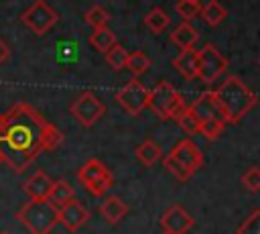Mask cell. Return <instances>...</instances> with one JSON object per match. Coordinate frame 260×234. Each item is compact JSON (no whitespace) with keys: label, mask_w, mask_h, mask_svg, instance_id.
<instances>
[{"label":"cell","mask_w":260,"mask_h":234,"mask_svg":"<svg viewBox=\"0 0 260 234\" xmlns=\"http://www.w3.org/2000/svg\"><path fill=\"white\" fill-rule=\"evenodd\" d=\"M89 45L100 51V53H106L110 47L116 45V35L108 28V26H102V28H93V33L89 35Z\"/></svg>","instance_id":"ffe728a7"},{"label":"cell","mask_w":260,"mask_h":234,"mask_svg":"<svg viewBox=\"0 0 260 234\" xmlns=\"http://www.w3.org/2000/svg\"><path fill=\"white\" fill-rule=\"evenodd\" d=\"M53 187V179L45 173V171H35L22 185L24 193L30 197V199H47L49 197V191Z\"/></svg>","instance_id":"4fadbf2b"},{"label":"cell","mask_w":260,"mask_h":234,"mask_svg":"<svg viewBox=\"0 0 260 234\" xmlns=\"http://www.w3.org/2000/svg\"><path fill=\"white\" fill-rule=\"evenodd\" d=\"M83 18H85V22H87L91 28H102V26L108 24V20H110V12H108L104 6L95 4V6H91V8L83 14Z\"/></svg>","instance_id":"d4e9b609"},{"label":"cell","mask_w":260,"mask_h":234,"mask_svg":"<svg viewBox=\"0 0 260 234\" xmlns=\"http://www.w3.org/2000/svg\"><path fill=\"white\" fill-rule=\"evenodd\" d=\"M148 108L162 120H177L187 104L183 100V96L169 83V81H158L148 96Z\"/></svg>","instance_id":"277c9868"},{"label":"cell","mask_w":260,"mask_h":234,"mask_svg":"<svg viewBox=\"0 0 260 234\" xmlns=\"http://www.w3.org/2000/svg\"><path fill=\"white\" fill-rule=\"evenodd\" d=\"M177 122H179V126H181L187 134H199V120L191 114L189 106H187V108H185V112L177 118Z\"/></svg>","instance_id":"f1b7e54d"},{"label":"cell","mask_w":260,"mask_h":234,"mask_svg":"<svg viewBox=\"0 0 260 234\" xmlns=\"http://www.w3.org/2000/svg\"><path fill=\"white\" fill-rule=\"evenodd\" d=\"M238 234H260V210H254L238 228Z\"/></svg>","instance_id":"f546056e"},{"label":"cell","mask_w":260,"mask_h":234,"mask_svg":"<svg viewBox=\"0 0 260 234\" xmlns=\"http://www.w3.org/2000/svg\"><path fill=\"white\" fill-rule=\"evenodd\" d=\"M75 197V193H73V187L65 181V179H59V181H53V187H51V191H49V201L59 210V208H63L69 199H73Z\"/></svg>","instance_id":"d6986e66"},{"label":"cell","mask_w":260,"mask_h":234,"mask_svg":"<svg viewBox=\"0 0 260 234\" xmlns=\"http://www.w3.org/2000/svg\"><path fill=\"white\" fill-rule=\"evenodd\" d=\"M16 220L30 234H51L59 224V210L49 199H28L16 212Z\"/></svg>","instance_id":"3957f363"},{"label":"cell","mask_w":260,"mask_h":234,"mask_svg":"<svg viewBox=\"0 0 260 234\" xmlns=\"http://www.w3.org/2000/svg\"><path fill=\"white\" fill-rule=\"evenodd\" d=\"M0 234H4V232H0Z\"/></svg>","instance_id":"8d00e7d4"},{"label":"cell","mask_w":260,"mask_h":234,"mask_svg":"<svg viewBox=\"0 0 260 234\" xmlns=\"http://www.w3.org/2000/svg\"><path fill=\"white\" fill-rule=\"evenodd\" d=\"M10 59V47L6 45V41L0 37V65H4Z\"/></svg>","instance_id":"d6a6232c"},{"label":"cell","mask_w":260,"mask_h":234,"mask_svg":"<svg viewBox=\"0 0 260 234\" xmlns=\"http://www.w3.org/2000/svg\"><path fill=\"white\" fill-rule=\"evenodd\" d=\"M225 69H228V59L217 51V47L207 43L203 49H199V57H197L199 79H203L205 83H213Z\"/></svg>","instance_id":"52a82bcc"},{"label":"cell","mask_w":260,"mask_h":234,"mask_svg":"<svg viewBox=\"0 0 260 234\" xmlns=\"http://www.w3.org/2000/svg\"><path fill=\"white\" fill-rule=\"evenodd\" d=\"M134 77L146 73L150 69V57L144 53V51H134V53H128V59H126V67Z\"/></svg>","instance_id":"44dd1931"},{"label":"cell","mask_w":260,"mask_h":234,"mask_svg":"<svg viewBox=\"0 0 260 234\" xmlns=\"http://www.w3.org/2000/svg\"><path fill=\"white\" fill-rule=\"evenodd\" d=\"M71 116L85 128H91L93 124H98L102 120V116L106 114V106L104 102L93 94V92H81L69 106Z\"/></svg>","instance_id":"8992f818"},{"label":"cell","mask_w":260,"mask_h":234,"mask_svg":"<svg viewBox=\"0 0 260 234\" xmlns=\"http://www.w3.org/2000/svg\"><path fill=\"white\" fill-rule=\"evenodd\" d=\"M175 10H177V14H179L183 20H191V18L199 16L201 4H199V0H179V2L175 4Z\"/></svg>","instance_id":"484cf974"},{"label":"cell","mask_w":260,"mask_h":234,"mask_svg":"<svg viewBox=\"0 0 260 234\" xmlns=\"http://www.w3.org/2000/svg\"><path fill=\"white\" fill-rule=\"evenodd\" d=\"M63 138V132L28 102H16L4 114L0 151L4 155V163L14 173H24L41 153L61 147Z\"/></svg>","instance_id":"6da1fadb"},{"label":"cell","mask_w":260,"mask_h":234,"mask_svg":"<svg viewBox=\"0 0 260 234\" xmlns=\"http://www.w3.org/2000/svg\"><path fill=\"white\" fill-rule=\"evenodd\" d=\"M223 126H225V122H221V120H205L199 124V134H203L207 140H215V138H219Z\"/></svg>","instance_id":"4316f807"},{"label":"cell","mask_w":260,"mask_h":234,"mask_svg":"<svg viewBox=\"0 0 260 234\" xmlns=\"http://www.w3.org/2000/svg\"><path fill=\"white\" fill-rule=\"evenodd\" d=\"M169 157H173L175 161H179L191 173H195L203 165V153L199 151V147L191 138H185V140L177 142L173 147V151L169 153Z\"/></svg>","instance_id":"8fae6325"},{"label":"cell","mask_w":260,"mask_h":234,"mask_svg":"<svg viewBox=\"0 0 260 234\" xmlns=\"http://www.w3.org/2000/svg\"><path fill=\"white\" fill-rule=\"evenodd\" d=\"M114 185V175L108 171L104 177H100L98 181H93V183H89L85 189L91 193V195H95V197H102V195H106V191L110 189Z\"/></svg>","instance_id":"83f0119b"},{"label":"cell","mask_w":260,"mask_h":234,"mask_svg":"<svg viewBox=\"0 0 260 234\" xmlns=\"http://www.w3.org/2000/svg\"><path fill=\"white\" fill-rule=\"evenodd\" d=\"M242 183L244 187H248L250 191H260V167H250L244 175H242Z\"/></svg>","instance_id":"1f68e13d"},{"label":"cell","mask_w":260,"mask_h":234,"mask_svg":"<svg viewBox=\"0 0 260 234\" xmlns=\"http://www.w3.org/2000/svg\"><path fill=\"white\" fill-rule=\"evenodd\" d=\"M2 124H4V114H0V130H2Z\"/></svg>","instance_id":"836d02e7"},{"label":"cell","mask_w":260,"mask_h":234,"mask_svg":"<svg viewBox=\"0 0 260 234\" xmlns=\"http://www.w3.org/2000/svg\"><path fill=\"white\" fill-rule=\"evenodd\" d=\"M197 57L199 51L189 47V49H181V53L173 59V67L185 77V79H195L197 77Z\"/></svg>","instance_id":"5bb4252c"},{"label":"cell","mask_w":260,"mask_h":234,"mask_svg":"<svg viewBox=\"0 0 260 234\" xmlns=\"http://www.w3.org/2000/svg\"><path fill=\"white\" fill-rule=\"evenodd\" d=\"M100 214L104 216L106 222L110 224H118L126 214H128V206L118 197V195H108L102 206H100Z\"/></svg>","instance_id":"9a60e30c"},{"label":"cell","mask_w":260,"mask_h":234,"mask_svg":"<svg viewBox=\"0 0 260 234\" xmlns=\"http://www.w3.org/2000/svg\"><path fill=\"white\" fill-rule=\"evenodd\" d=\"M215 92V98L221 106V112H223V118H225V124H238L256 104H258V98L256 94L238 77V75H232L228 77Z\"/></svg>","instance_id":"7a4b0ae2"},{"label":"cell","mask_w":260,"mask_h":234,"mask_svg":"<svg viewBox=\"0 0 260 234\" xmlns=\"http://www.w3.org/2000/svg\"><path fill=\"white\" fill-rule=\"evenodd\" d=\"M87 220H89L87 208L75 197L69 199L63 208H59V222L65 226L67 232H77Z\"/></svg>","instance_id":"7c38bea8"},{"label":"cell","mask_w":260,"mask_h":234,"mask_svg":"<svg viewBox=\"0 0 260 234\" xmlns=\"http://www.w3.org/2000/svg\"><path fill=\"white\" fill-rule=\"evenodd\" d=\"M165 167H167V169H169V171H171L179 181H187V179L193 175L191 171H187L179 161H175V159H173V157H169V155L165 157Z\"/></svg>","instance_id":"4dcf8cb0"},{"label":"cell","mask_w":260,"mask_h":234,"mask_svg":"<svg viewBox=\"0 0 260 234\" xmlns=\"http://www.w3.org/2000/svg\"><path fill=\"white\" fill-rule=\"evenodd\" d=\"M189 110H191V114L199 120V124L205 122V120H221V122H225L223 112H221V106H219V102H217L213 90L203 92V94L189 106Z\"/></svg>","instance_id":"30bf717a"},{"label":"cell","mask_w":260,"mask_h":234,"mask_svg":"<svg viewBox=\"0 0 260 234\" xmlns=\"http://www.w3.org/2000/svg\"><path fill=\"white\" fill-rule=\"evenodd\" d=\"M160 157H162V151H160V147H158L152 138H146V140L136 149V159H138L144 167L156 165V163L160 161Z\"/></svg>","instance_id":"ac0fdd59"},{"label":"cell","mask_w":260,"mask_h":234,"mask_svg":"<svg viewBox=\"0 0 260 234\" xmlns=\"http://www.w3.org/2000/svg\"><path fill=\"white\" fill-rule=\"evenodd\" d=\"M106 63L114 69V71H120V69H124L126 67V59H128V51L122 47V45H114V47H110L106 53Z\"/></svg>","instance_id":"cb8c5ba5"},{"label":"cell","mask_w":260,"mask_h":234,"mask_svg":"<svg viewBox=\"0 0 260 234\" xmlns=\"http://www.w3.org/2000/svg\"><path fill=\"white\" fill-rule=\"evenodd\" d=\"M193 224H195L193 216L179 203L171 206L160 216V228L162 232H169V234H187L193 228Z\"/></svg>","instance_id":"9c48e42d"},{"label":"cell","mask_w":260,"mask_h":234,"mask_svg":"<svg viewBox=\"0 0 260 234\" xmlns=\"http://www.w3.org/2000/svg\"><path fill=\"white\" fill-rule=\"evenodd\" d=\"M169 22H171V18H169V14L162 10V8H152L146 16H144V24H146V28L150 31V33H154V35H158V33H162L167 26H169Z\"/></svg>","instance_id":"7402d4cb"},{"label":"cell","mask_w":260,"mask_h":234,"mask_svg":"<svg viewBox=\"0 0 260 234\" xmlns=\"http://www.w3.org/2000/svg\"><path fill=\"white\" fill-rule=\"evenodd\" d=\"M148 96H150V90L144 87L136 77L130 79L126 85H122L118 92H116V102L132 116H138L144 108H148Z\"/></svg>","instance_id":"ba28073f"},{"label":"cell","mask_w":260,"mask_h":234,"mask_svg":"<svg viewBox=\"0 0 260 234\" xmlns=\"http://www.w3.org/2000/svg\"><path fill=\"white\" fill-rule=\"evenodd\" d=\"M4 163V155H2V151H0V165Z\"/></svg>","instance_id":"e575fe53"},{"label":"cell","mask_w":260,"mask_h":234,"mask_svg":"<svg viewBox=\"0 0 260 234\" xmlns=\"http://www.w3.org/2000/svg\"><path fill=\"white\" fill-rule=\"evenodd\" d=\"M199 14L203 16V20L209 24V26H217L223 18H225V8L217 2V0H209L205 6H201V10H199Z\"/></svg>","instance_id":"603a6c76"},{"label":"cell","mask_w":260,"mask_h":234,"mask_svg":"<svg viewBox=\"0 0 260 234\" xmlns=\"http://www.w3.org/2000/svg\"><path fill=\"white\" fill-rule=\"evenodd\" d=\"M20 22L24 26H28L37 37H43L59 22V12L47 0H35L20 14Z\"/></svg>","instance_id":"5b68a950"},{"label":"cell","mask_w":260,"mask_h":234,"mask_svg":"<svg viewBox=\"0 0 260 234\" xmlns=\"http://www.w3.org/2000/svg\"><path fill=\"white\" fill-rule=\"evenodd\" d=\"M162 234H169V232H162Z\"/></svg>","instance_id":"d590c367"},{"label":"cell","mask_w":260,"mask_h":234,"mask_svg":"<svg viewBox=\"0 0 260 234\" xmlns=\"http://www.w3.org/2000/svg\"><path fill=\"white\" fill-rule=\"evenodd\" d=\"M197 39H199V33L189 24V22H183V24H179L173 33H171V41L179 47V49H189V47H195V43H197Z\"/></svg>","instance_id":"e0dca14e"},{"label":"cell","mask_w":260,"mask_h":234,"mask_svg":"<svg viewBox=\"0 0 260 234\" xmlns=\"http://www.w3.org/2000/svg\"><path fill=\"white\" fill-rule=\"evenodd\" d=\"M106 173H108V167H106L102 161L89 159V161H85V163L77 169V179H79V183H81L83 187H87L89 183L98 181V179L104 177Z\"/></svg>","instance_id":"2e32d148"}]
</instances>
